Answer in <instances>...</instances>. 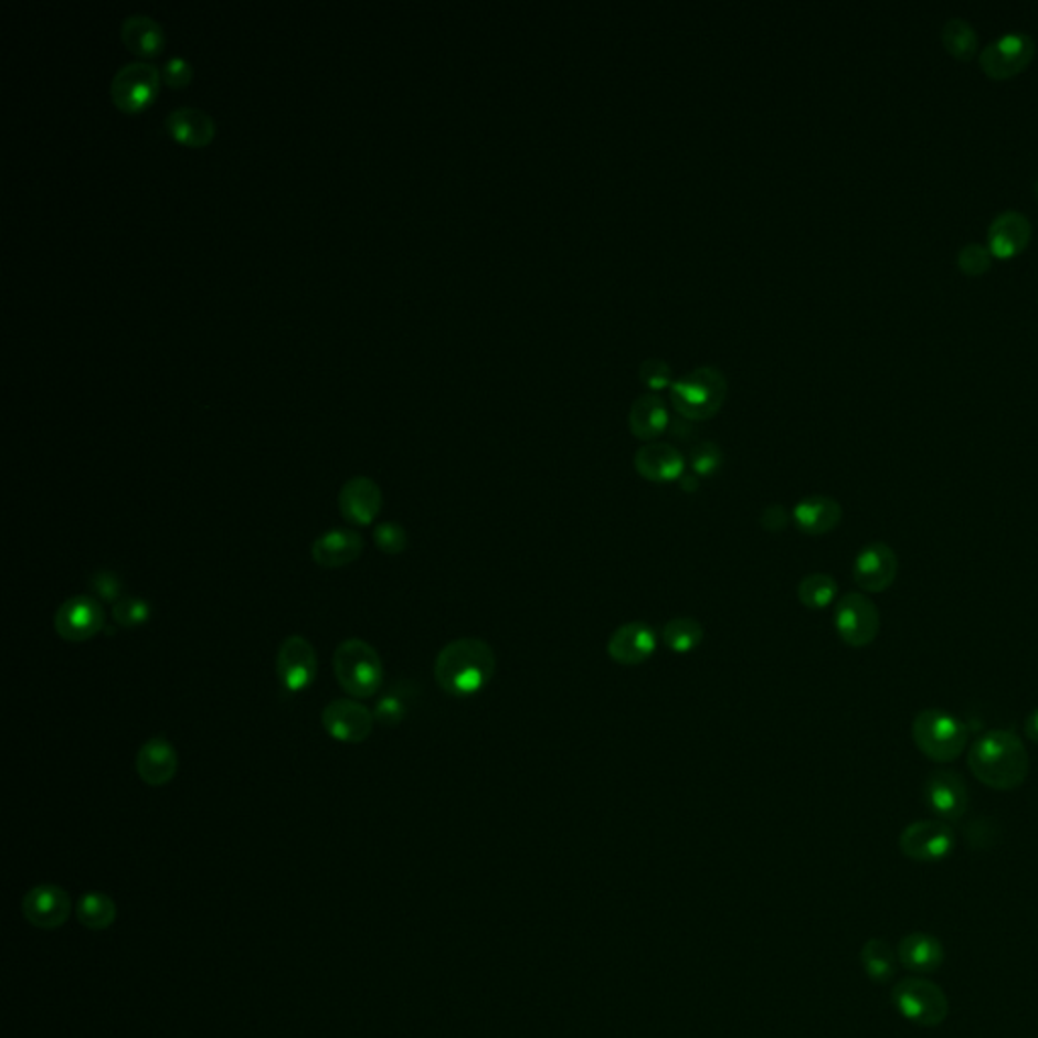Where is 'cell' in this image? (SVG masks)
I'll return each instance as SVG.
<instances>
[{"mask_svg":"<svg viewBox=\"0 0 1038 1038\" xmlns=\"http://www.w3.org/2000/svg\"><path fill=\"white\" fill-rule=\"evenodd\" d=\"M974 777L996 792H1013L1028 777L1030 759L1025 742L1010 730H988L977 737L967 753Z\"/></svg>","mask_w":1038,"mask_h":1038,"instance_id":"obj_1","label":"cell"},{"mask_svg":"<svg viewBox=\"0 0 1038 1038\" xmlns=\"http://www.w3.org/2000/svg\"><path fill=\"white\" fill-rule=\"evenodd\" d=\"M497 659L491 645L477 637L446 643L434 661V680L451 696L467 698L494 680Z\"/></svg>","mask_w":1038,"mask_h":1038,"instance_id":"obj_2","label":"cell"},{"mask_svg":"<svg viewBox=\"0 0 1038 1038\" xmlns=\"http://www.w3.org/2000/svg\"><path fill=\"white\" fill-rule=\"evenodd\" d=\"M727 375L717 366H700L686 371L669 385L674 409L688 421L714 416L727 398Z\"/></svg>","mask_w":1038,"mask_h":1038,"instance_id":"obj_3","label":"cell"},{"mask_svg":"<svg viewBox=\"0 0 1038 1038\" xmlns=\"http://www.w3.org/2000/svg\"><path fill=\"white\" fill-rule=\"evenodd\" d=\"M911 732L917 749L935 763L957 761L970 741L967 724L938 708L921 710L913 720Z\"/></svg>","mask_w":1038,"mask_h":1038,"instance_id":"obj_4","label":"cell"},{"mask_svg":"<svg viewBox=\"0 0 1038 1038\" xmlns=\"http://www.w3.org/2000/svg\"><path fill=\"white\" fill-rule=\"evenodd\" d=\"M333 669L339 686L353 698H371L382 690V657L363 639L341 643L335 649Z\"/></svg>","mask_w":1038,"mask_h":1038,"instance_id":"obj_5","label":"cell"},{"mask_svg":"<svg viewBox=\"0 0 1038 1038\" xmlns=\"http://www.w3.org/2000/svg\"><path fill=\"white\" fill-rule=\"evenodd\" d=\"M890 1000L902 1018L923 1028L943 1025L950 1014L945 992L923 976L902 977L890 992Z\"/></svg>","mask_w":1038,"mask_h":1038,"instance_id":"obj_6","label":"cell"},{"mask_svg":"<svg viewBox=\"0 0 1038 1038\" xmlns=\"http://www.w3.org/2000/svg\"><path fill=\"white\" fill-rule=\"evenodd\" d=\"M955 832L941 819H919L902 829L899 848L913 862H941L952 854Z\"/></svg>","mask_w":1038,"mask_h":1038,"instance_id":"obj_7","label":"cell"},{"mask_svg":"<svg viewBox=\"0 0 1038 1038\" xmlns=\"http://www.w3.org/2000/svg\"><path fill=\"white\" fill-rule=\"evenodd\" d=\"M834 625L846 645L866 647L877 639L880 613L865 593L844 594L836 605Z\"/></svg>","mask_w":1038,"mask_h":1038,"instance_id":"obj_8","label":"cell"},{"mask_svg":"<svg viewBox=\"0 0 1038 1038\" xmlns=\"http://www.w3.org/2000/svg\"><path fill=\"white\" fill-rule=\"evenodd\" d=\"M159 80H161V74L152 63H124L112 77V99L120 110H142L157 96Z\"/></svg>","mask_w":1038,"mask_h":1038,"instance_id":"obj_9","label":"cell"},{"mask_svg":"<svg viewBox=\"0 0 1038 1038\" xmlns=\"http://www.w3.org/2000/svg\"><path fill=\"white\" fill-rule=\"evenodd\" d=\"M923 799L941 822H960L970 805L967 783L953 769H935L923 783Z\"/></svg>","mask_w":1038,"mask_h":1038,"instance_id":"obj_10","label":"cell"},{"mask_svg":"<svg viewBox=\"0 0 1038 1038\" xmlns=\"http://www.w3.org/2000/svg\"><path fill=\"white\" fill-rule=\"evenodd\" d=\"M319 671L317 652L305 637L290 635L280 643L276 654V676L288 692H305Z\"/></svg>","mask_w":1038,"mask_h":1038,"instance_id":"obj_11","label":"cell"},{"mask_svg":"<svg viewBox=\"0 0 1038 1038\" xmlns=\"http://www.w3.org/2000/svg\"><path fill=\"white\" fill-rule=\"evenodd\" d=\"M899 574V557L885 542L866 544L854 560L852 576L860 591L885 593Z\"/></svg>","mask_w":1038,"mask_h":1038,"instance_id":"obj_12","label":"cell"},{"mask_svg":"<svg viewBox=\"0 0 1038 1038\" xmlns=\"http://www.w3.org/2000/svg\"><path fill=\"white\" fill-rule=\"evenodd\" d=\"M104 627V608L98 599L77 594L63 603L55 613V631L63 642L82 643L96 637Z\"/></svg>","mask_w":1038,"mask_h":1038,"instance_id":"obj_13","label":"cell"},{"mask_svg":"<svg viewBox=\"0 0 1038 1038\" xmlns=\"http://www.w3.org/2000/svg\"><path fill=\"white\" fill-rule=\"evenodd\" d=\"M1035 55V41L1026 33H1008L992 41L979 55L984 72L994 80H1006L1023 72Z\"/></svg>","mask_w":1038,"mask_h":1038,"instance_id":"obj_14","label":"cell"},{"mask_svg":"<svg viewBox=\"0 0 1038 1038\" xmlns=\"http://www.w3.org/2000/svg\"><path fill=\"white\" fill-rule=\"evenodd\" d=\"M322 729L335 741L358 744L370 739L375 714L356 700H333L322 710Z\"/></svg>","mask_w":1038,"mask_h":1038,"instance_id":"obj_15","label":"cell"},{"mask_svg":"<svg viewBox=\"0 0 1038 1038\" xmlns=\"http://www.w3.org/2000/svg\"><path fill=\"white\" fill-rule=\"evenodd\" d=\"M656 649V631L643 621L621 625L606 643V654L618 666H642Z\"/></svg>","mask_w":1038,"mask_h":1038,"instance_id":"obj_16","label":"cell"},{"mask_svg":"<svg viewBox=\"0 0 1038 1038\" xmlns=\"http://www.w3.org/2000/svg\"><path fill=\"white\" fill-rule=\"evenodd\" d=\"M382 506V489L370 477H353L339 491L341 516L351 526H370L380 516Z\"/></svg>","mask_w":1038,"mask_h":1038,"instance_id":"obj_17","label":"cell"},{"mask_svg":"<svg viewBox=\"0 0 1038 1038\" xmlns=\"http://www.w3.org/2000/svg\"><path fill=\"white\" fill-rule=\"evenodd\" d=\"M72 913V901L65 890L55 885H41L29 890L23 899V915L39 929L62 928Z\"/></svg>","mask_w":1038,"mask_h":1038,"instance_id":"obj_18","label":"cell"},{"mask_svg":"<svg viewBox=\"0 0 1038 1038\" xmlns=\"http://www.w3.org/2000/svg\"><path fill=\"white\" fill-rule=\"evenodd\" d=\"M635 469L647 481H680L686 473V458L680 448L669 443L652 441L635 453Z\"/></svg>","mask_w":1038,"mask_h":1038,"instance_id":"obj_19","label":"cell"},{"mask_svg":"<svg viewBox=\"0 0 1038 1038\" xmlns=\"http://www.w3.org/2000/svg\"><path fill=\"white\" fill-rule=\"evenodd\" d=\"M179 769V756L173 744L165 737H155L140 746L137 754L138 777L150 787H162L173 781Z\"/></svg>","mask_w":1038,"mask_h":1038,"instance_id":"obj_20","label":"cell"},{"mask_svg":"<svg viewBox=\"0 0 1038 1038\" xmlns=\"http://www.w3.org/2000/svg\"><path fill=\"white\" fill-rule=\"evenodd\" d=\"M793 523L807 536L834 532L841 521V506L828 495H809L792 511Z\"/></svg>","mask_w":1038,"mask_h":1038,"instance_id":"obj_21","label":"cell"},{"mask_svg":"<svg viewBox=\"0 0 1038 1038\" xmlns=\"http://www.w3.org/2000/svg\"><path fill=\"white\" fill-rule=\"evenodd\" d=\"M363 552V538L356 530H331L313 544V560L322 569H341L353 564Z\"/></svg>","mask_w":1038,"mask_h":1038,"instance_id":"obj_22","label":"cell"},{"mask_svg":"<svg viewBox=\"0 0 1038 1038\" xmlns=\"http://www.w3.org/2000/svg\"><path fill=\"white\" fill-rule=\"evenodd\" d=\"M897 957L902 967L913 974H933L945 962V950L935 935L915 931L899 941Z\"/></svg>","mask_w":1038,"mask_h":1038,"instance_id":"obj_23","label":"cell"},{"mask_svg":"<svg viewBox=\"0 0 1038 1038\" xmlns=\"http://www.w3.org/2000/svg\"><path fill=\"white\" fill-rule=\"evenodd\" d=\"M1030 222L1018 211H1004L994 222L989 223L988 242L989 252L998 258H1010L1025 250L1030 240Z\"/></svg>","mask_w":1038,"mask_h":1038,"instance_id":"obj_24","label":"cell"},{"mask_svg":"<svg viewBox=\"0 0 1038 1038\" xmlns=\"http://www.w3.org/2000/svg\"><path fill=\"white\" fill-rule=\"evenodd\" d=\"M668 404L657 392H645L633 400L629 409V428L637 438L652 443L668 428Z\"/></svg>","mask_w":1038,"mask_h":1038,"instance_id":"obj_25","label":"cell"},{"mask_svg":"<svg viewBox=\"0 0 1038 1038\" xmlns=\"http://www.w3.org/2000/svg\"><path fill=\"white\" fill-rule=\"evenodd\" d=\"M165 126L179 142L189 147L208 145L215 133V123L210 114L193 106H179L169 112Z\"/></svg>","mask_w":1038,"mask_h":1038,"instance_id":"obj_26","label":"cell"},{"mask_svg":"<svg viewBox=\"0 0 1038 1038\" xmlns=\"http://www.w3.org/2000/svg\"><path fill=\"white\" fill-rule=\"evenodd\" d=\"M126 47L138 55H157L165 45L162 27L149 14H128L120 27Z\"/></svg>","mask_w":1038,"mask_h":1038,"instance_id":"obj_27","label":"cell"},{"mask_svg":"<svg viewBox=\"0 0 1038 1038\" xmlns=\"http://www.w3.org/2000/svg\"><path fill=\"white\" fill-rule=\"evenodd\" d=\"M897 952L887 940H868L860 952L866 976L877 984H887L897 974Z\"/></svg>","mask_w":1038,"mask_h":1038,"instance_id":"obj_28","label":"cell"},{"mask_svg":"<svg viewBox=\"0 0 1038 1038\" xmlns=\"http://www.w3.org/2000/svg\"><path fill=\"white\" fill-rule=\"evenodd\" d=\"M661 637L671 652L690 654L705 639V627L696 618L676 617L664 625Z\"/></svg>","mask_w":1038,"mask_h":1038,"instance_id":"obj_29","label":"cell"},{"mask_svg":"<svg viewBox=\"0 0 1038 1038\" xmlns=\"http://www.w3.org/2000/svg\"><path fill=\"white\" fill-rule=\"evenodd\" d=\"M836 596H838V582L824 572L807 574L797 586L799 603L812 611L828 608L836 601Z\"/></svg>","mask_w":1038,"mask_h":1038,"instance_id":"obj_30","label":"cell"},{"mask_svg":"<svg viewBox=\"0 0 1038 1038\" xmlns=\"http://www.w3.org/2000/svg\"><path fill=\"white\" fill-rule=\"evenodd\" d=\"M77 919L94 931L108 929L116 919V902L104 892H86L77 902Z\"/></svg>","mask_w":1038,"mask_h":1038,"instance_id":"obj_31","label":"cell"},{"mask_svg":"<svg viewBox=\"0 0 1038 1038\" xmlns=\"http://www.w3.org/2000/svg\"><path fill=\"white\" fill-rule=\"evenodd\" d=\"M943 45L957 60H970L976 53L977 38L974 27L964 19H950L943 27Z\"/></svg>","mask_w":1038,"mask_h":1038,"instance_id":"obj_32","label":"cell"},{"mask_svg":"<svg viewBox=\"0 0 1038 1038\" xmlns=\"http://www.w3.org/2000/svg\"><path fill=\"white\" fill-rule=\"evenodd\" d=\"M112 617L124 629H135L149 621L150 605L138 596H123L112 608Z\"/></svg>","mask_w":1038,"mask_h":1038,"instance_id":"obj_33","label":"cell"},{"mask_svg":"<svg viewBox=\"0 0 1038 1038\" xmlns=\"http://www.w3.org/2000/svg\"><path fill=\"white\" fill-rule=\"evenodd\" d=\"M373 542L382 550L383 554L396 557V554L406 550L409 533L396 521H385V523H380L373 530Z\"/></svg>","mask_w":1038,"mask_h":1038,"instance_id":"obj_34","label":"cell"},{"mask_svg":"<svg viewBox=\"0 0 1038 1038\" xmlns=\"http://www.w3.org/2000/svg\"><path fill=\"white\" fill-rule=\"evenodd\" d=\"M690 465H692L693 473L696 475H702V477H708L712 475L714 470H718V467L722 465V451L717 443L712 441H702V443H696L690 451Z\"/></svg>","mask_w":1038,"mask_h":1038,"instance_id":"obj_35","label":"cell"},{"mask_svg":"<svg viewBox=\"0 0 1038 1038\" xmlns=\"http://www.w3.org/2000/svg\"><path fill=\"white\" fill-rule=\"evenodd\" d=\"M639 378L649 390H661L674 383V370L666 359L645 358L639 366Z\"/></svg>","mask_w":1038,"mask_h":1038,"instance_id":"obj_36","label":"cell"},{"mask_svg":"<svg viewBox=\"0 0 1038 1038\" xmlns=\"http://www.w3.org/2000/svg\"><path fill=\"white\" fill-rule=\"evenodd\" d=\"M957 262L962 271L970 276H979L986 273L992 264V252L989 247L979 246V244H967L962 247Z\"/></svg>","mask_w":1038,"mask_h":1038,"instance_id":"obj_37","label":"cell"},{"mask_svg":"<svg viewBox=\"0 0 1038 1038\" xmlns=\"http://www.w3.org/2000/svg\"><path fill=\"white\" fill-rule=\"evenodd\" d=\"M409 702L404 700L402 693H385L375 708V718L383 724H398L406 717Z\"/></svg>","mask_w":1038,"mask_h":1038,"instance_id":"obj_38","label":"cell"},{"mask_svg":"<svg viewBox=\"0 0 1038 1038\" xmlns=\"http://www.w3.org/2000/svg\"><path fill=\"white\" fill-rule=\"evenodd\" d=\"M89 586H92V591L96 593V596H99L106 603H112V605H116L123 599V581L114 572L104 570V572L94 574L92 581H89Z\"/></svg>","mask_w":1038,"mask_h":1038,"instance_id":"obj_39","label":"cell"},{"mask_svg":"<svg viewBox=\"0 0 1038 1038\" xmlns=\"http://www.w3.org/2000/svg\"><path fill=\"white\" fill-rule=\"evenodd\" d=\"M162 77L171 87H183L191 80V65L183 57H171L162 67Z\"/></svg>","mask_w":1038,"mask_h":1038,"instance_id":"obj_40","label":"cell"},{"mask_svg":"<svg viewBox=\"0 0 1038 1038\" xmlns=\"http://www.w3.org/2000/svg\"><path fill=\"white\" fill-rule=\"evenodd\" d=\"M787 523H790V513L785 507L777 506V504L766 507L761 513V526L766 532H781L783 528H787Z\"/></svg>","mask_w":1038,"mask_h":1038,"instance_id":"obj_41","label":"cell"},{"mask_svg":"<svg viewBox=\"0 0 1038 1038\" xmlns=\"http://www.w3.org/2000/svg\"><path fill=\"white\" fill-rule=\"evenodd\" d=\"M1025 734L1026 739H1030L1032 742H1038V708L1030 712V717L1026 718L1025 722Z\"/></svg>","mask_w":1038,"mask_h":1038,"instance_id":"obj_42","label":"cell"},{"mask_svg":"<svg viewBox=\"0 0 1038 1038\" xmlns=\"http://www.w3.org/2000/svg\"><path fill=\"white\" fill-rule=\"evenodd\" d=\"M1035 191H1037V198H1038V179H1037V183H1035Z\"/></svg>","mask_w":1038,"mask_h":1038,"instance_id":"obj_43","label":"cell"}]
</instances>
